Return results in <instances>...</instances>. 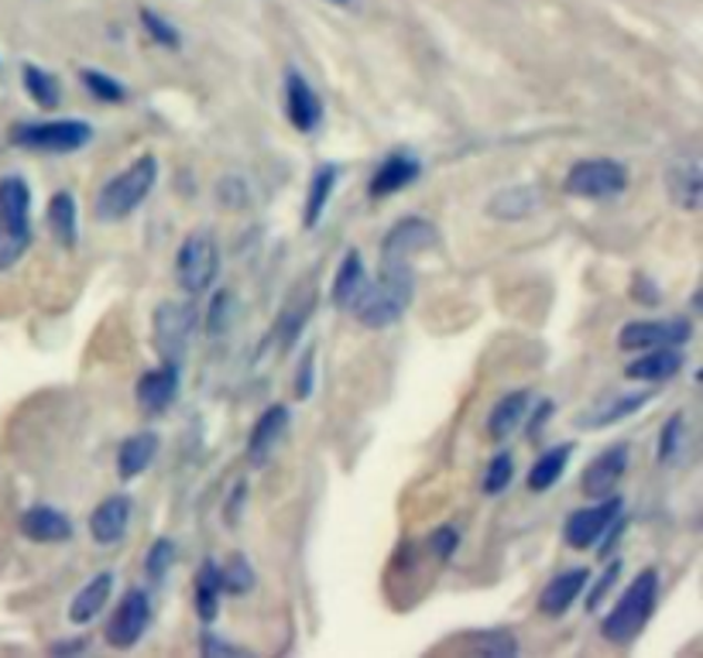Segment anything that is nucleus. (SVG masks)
<instances>
[{
    "label": "nucleus",
    "instance_id": "obj_27",
    "mask_svg": "<svg viewBox=\"0 0 703 658\" xmlns=\"http://www.w3.org/2000/svg\"><path fill=\"white\" fill-rule=\"evenodd\" d=\"M367 285V271H364V261H360V254L350 250L340 271H337V281H333V302H337L340 309H350L360 296V288Z\"/></svg>",
    "mask_w": 703,
    "mask_h": 658
},
{
    "label": "nucleus",
    "instance_id": "obj_22",
    "mask_svg": "<svg viewBox=\"0 0 703 658\" xmlns=\"http://www.w3.org/2000/svg\"><path fill=\"white\" fill-rule=\"evenodd\" d=\"M21 532L31 542H65L72 535V522L62 515V511L39 504V507H28L21 515Z\"/></svg>",
    "mask_w": 703,
    "mask_h": 658
},
{
    "label": "nucleus",
    "instance_id": "obj_25",
    "mask_svg": "<svg viewBox=\"0 0 703 658\" xmlns=\"http://www.w3.org/2000/svg\"><path fill=\"white\" fill-rule=\"evenodd\" d=\"M49 230L62 247H77L80 240V219H77V199L69 193H55L49 203Z\"/></svg>",
    "mask_w": 703,
    "mask_h": 658
},
{
    "label": "nucleus",
    "instance_id": "obj_12",
    "mask_svg": "<svg viewBox=\"0 0 703 658\" xmlns=\"http://www.w3.org/2000/svg\"><path fill=\"white\" fill-rule=\"evenodd\" d=\"M288 429V409L285 405H272L262 419L254 422L251 439H247V463L251 466H265L275 453V446L285 439Z\"/></svg>",
    "mask_w": 703,
    "mask_h": 658
},
{
    "label": "nucleus",
    "instance_id": "obj_20",
    "mask_svg": "<svg viewBox=\"0 0 703 658\" xmlns=\"http://www.w3.org/2000/svg\"><path fill=\"white\" fill-rule=\"evenodd\" d=\"M419 158H412V155H388L381 165H378V172H375V178H371V196H391V193H401L405 186H412V182L419 178Z\"/></svg>",
    "mask_w": 703,
    "mask_h": 658
},
{
    "label": "nucleus",
    "instance_id": "obj_29",
    "mask_svg": "<svg viewBox=\"0 0 703 658\" xmlns=\"http://www.w3.org/2000/svg\"><path fill=\"white\" fill-rule=\"evenodd\" d=\"M337 165H319L313 172V182H309V196H306V230H313L319 224V216L329 203V193L333 186H337Z\"/></svg>",
    "mask_w": 703,
    "mask_h": 658
},
{
    "label": "nucleus",
    "instance_id": "obj_18",
    "mask_svg": "<svg viewBox=\"0 0 703 658\" xmlns=\"http://www.w3.org/2000/svg\"><path fill=\"white\" fill-rule=\"evenodd\" d=\"M683 363H686L683 350H676V347H652V350H645V357L628 363L624 374L635 378V381H665V378L680 374Z\"/></svg>",
    "mask_w": 703,
    "mask_h": 658
},
{
    "label": "nucleus",
    "instance_id": "obj_44",
    "mask_svg": "<svg viewBox=\"0 0 703 658\" xmlns=\"http://www.w3.org/2000/svg\"><path fill=\"white\" fill-rule=\"evenodd\" d=\"M432 548H436V553H439L442 559H447V556L454 553V548H457V532H450V528H439V532L432 535Z\"/></svg>",
    "mask_w": 703,
    "mask_h": 658
},
{
    "label": "nucleus",
    "instance_id": "obj_28",
    "mask_svg": "<svg viewBox=\"0 0 703 658\" xmlns=\"http://www.w3.org/2000/svg\"><path fill=\"white\" fill-rule=\"evenodd\" d=\"M220 594H224V579H220V566L216 563H203L200 566V573H196V614L206 620L216 617V610H220Z\"/></svg>",
    "mask_w": 703,
    "mask_h": 658
},
{
    "label": "nucleus",
    "instance_id": "obj_4",
    "mask_svg": "<svg viewBox=\"0 0 703 658\" xmlns=\"http://www.w3.org/2000/svg\"><path fill=\"white\" fill-rule=\"evenodd\" d=\"M220 275V247L216 237L210 230H193L186 240H182L179 254H175V281L182 291L190 296H200L206 291Z\"/></svg>",
    "mask_w": 703,
    "mask_h": 658
},
{
    "label": "nucleus",
    "instance_id": "obj_43",
    "mask_svg": "<svg viewBox=\"0 0 703 658\" xmlns=\"http://www.w3.org/2000/svg\"><path fill=\"white\" fill-rule=\"evenodd\" d=\"M295 384H299V398H309L313 391V350H306L303 363H299V378H295Z\"/></svg>",
    "mask_w": 703,
    "mask_h": 658
},
{
    "label": "nucleus",
    "instance_id": "obj_19",
    "mask_svg": "<svg viewBox=\"0 0 703 658\" xmlns=\"http://www.w3.org/2000/svg\"><path fill=\"white\" fill-rule=\"evenodd\" d=\"M131 522V501L128 497H106L93 515H90V535L100 545H114L124 538Z\"/></svg>",
    "mask_w": 703,
    "mask_h": 658
},
{
    "label": "nucleus",
    "instance_id": "obj_21",
    "mask_svg": "<svg viewBox=\"0 0 703 658\" xmlns=\"http://www.w3.org/2000/svg\"><path fill=\"white\" fill-rule=\"evenodd\" d=\"M587 569H567V573H560V576H552L549 583H546V590H542V597H539V607H542V614H549V617H560V614H567L570 610V604L580 597V590L587 587Z\"/></svg>",
    "mask_w": 703,
    "mask_h": 658
},
{
    "label": "nucleus",
    "instance_id": "obj_13",
    "mask_svg": "<svg viewBox=\"0 0 703 658\" xmlns=\"http://www.w3.org/2000/svg\"><path fill=\"white\" fill-rule=\"evenodd\" d=\"M624 466H628V443H618V446L604 450L594 463L587 466V473H583V481H580L583 494L587 497H608V494H614Z\"/></svg>",
    "mask_w": 703,
    "mask_h": 658
},
{
    "label": "nucleus",
    "instance_id": "obj_39",
    "mask_svg": "<svg viewBox=\"0 0 703 658\" xmlns=\"http://www.w3.org/2000/svg\"><path fill=\"white\" fill-rule=\"evenodd\" d=\"M141 24H144V31L152 34V39H155L159 45L179 49V31H175L162 14H155V11H141Z\"/></svg>",
    "mask_w": 703,
    "mask_h": 658
},
{
    "label": "nucleus",
    "instance_id": "obj_26",
    "mask_svg": "<svg viewBox=\"0 0 703 658\" xmlns=\"http://www.w3.org/2000/svg\"><path fill=\"white\" fill-rule=\"evenodd\" d=\"M526 409H529V394L526 391H511V394H505L498 401L495 412L488 415V432H491L495 443H501V439H508L518 429V422L526 419Z\"/></svg>",
    "mask_w": 703,
    "mask_h": 658
},
{
    "label": "nucleus",
    "instance_id": "obj_40",
    "mask_svg": "<svg viewBox=\"0 0 703 658\" xmlns=\"http://www.w3.org/2000/svg\"><path fill=\"white\" fill-rule=\"evenodd\" d=\"M683 415H673L670 422H665V429H662V443H659V460L662 463H670L673 456H676V450H680V443H683Z\"/></svg>",
    "mask_w": 703,
    "mask_h": 658
},
{
    "label": "nucleus",
    "instance_id": "obj_32",
    "mask_svg": "<svg viewBox=\"0 0 703 658\" xmlns=\"http://www.w3.org/2000/svg\"><path fill=\"white\" fill-rule=\"evenodd\" d=\"M536 193L532 189H505L498 193V199L491 203V213L501 216V219H522L536 209Z\"/></svg>",
    "mask_w": 703,
    "mask_h": 658
},
{
    "label": "nucleus",
    "instance_id": "obj_7",
    "mask_svg": "<svg viewBox=\"0 0 703 658\" xmlns=\"http://www.w3.org/2000/svg\"><path fill=\"white\" fill-rule=\"evenodd\" d=\"M628 172L614 158H583L567 175V193L580 199H608L624 193Z\"/></svg>",
    "mask_w": 703,
    "mask_h": 658
},
{
    "label": "nucleus",
    "instance_id": "obj_46",
    "mask_svg": "<svg viewBox=\"0 0 703 658\" xmlns=\"http://www.w3.org/2000/svg\"><path fill=\"white\" fill-rule=\"evenodd\" d=\"M203 651L206 655H234V645H224V641H216L213 635L203 638Z\"/></svg>",
    "mask_w": 703,
    "mask_h": 658
},
{
    "label": "nucleus",
    "instance_id": "obj_14",
    "mask_svg": "<svg viewBox=\"0 0 703 658\" xmlns=\"http://www.w3.org/2000/svg\"><path fill=\"white\" fill-rule=\"evenodd\" d=\"M179 391V363H162L159 371H147L137 381V409L144 415H159L172 405V398Z\"/></svg>",
    "mask_w": 703,
    "mask_h": 658
},
{
    "label": "nucleus",
    "instance_id": "obj_8",
    "mask_svg": "<svg viewBox=\"0 0 703 658\" xmlns=\"http://www.w3.org/2000/svg\"><path fill=\"white\" fill-rule=\"evenodd\" d=\"M693 337L686 319H652V322H628L618 343L624 350H652V347H683Z\"/></svg>",
    "mask_w": 703,
    "mask_h": 658
},
{
    "label": "nucleus",
    "instance_id": "obj_5",
    "mask_svg": "<svg viewBox=\"0 0 703 658\" xmlns=\"http://www.w3.org/2000/svg\"><path fill=\"white\" fill-rule=\"evenodd\" d=\"M196 306L193 302H162L152 319V343L169 363H182L193 337H196Z\"/></svg>",
    "mask_w": 703,
    "mask_h": 658
},
{
    "label": "nucleus",
    "instance_id": "obj_10",
    "mask_svg": "<svg viewBox=\"0 0 703 658\" xmlns=\"http://www.w3.org/2000/svg\"><path fill=\"white\" fill-rule=\"evenodd\" d=\"M147 620H152V604H147V594L144 590H131L118 614L110 617L106 625V645L110 648H134L141 641V635L147 631Z\"/></svg>",
    "mask_w": 703,
    "mask_h": 658
},
{
    "label": "nucleus",
    "instance_id": "obj_36",
    "mask_svg": "<svg viewBox=\"0 0 703 658\" xmlns=\"http://www.w3.org/2000/svg\"><path fill=\"white\" fill-rule=\"evenodd\" d=\"M175 563V545L169 542V538H159L152 548H147V559H144V573H147V579H165V573H169V566Z\"/></svg>",
    "mask_w": 703,
    "mask_h": 658
},
{
    "label": "nucleus",
    "instance_id": "obj_17",
    "mask_svg": "<svg viewBox=\"0 0 703 658\" xmlns=\"http://www.w3.org/2000/svg\"><path fill=\"white\" fill-rule=\"evenodd\" d=\"M0 227L31 234V193L21 175L0 178Z\"/></svg>",
    "mask_w": 703,
    "mask_h": 658
},
{
    "label": "nucleus",
    "instance_id": "obj_31",
    "mask_svg": "<svg viewBox=\"0 0 703 658\" xmlns=\"http://www.w3.org/2000/svg\"><path fill=\"white\" fill-rule=\"evenodd\" d=\"M24 90H28V96L34 103L45 106V110L59 106V100H62V90H59L55 76H52V72H45V69H39V65H24Z\"/></svg>",
    "mask_w": 703,
    "mask_h": 658
},
{
    "label": "nucleus",
    "instance_id": "obj_2",
    "mask_svg": "<svg viewBox=\"0 0 703 658\" xmlns=\"http://www.w3.org/2000/svg\"><path fill=\"white\" fill-rule=\"evenodd\" d=\"M155 182H159V162H155V155H141L134 165H128L121 175H114L100 189V196L93 203V213L100 219H106V224H118V219L131 216L147 199V193L155 189Z\"/></svg>",
    "mask_w": 703,
    "mask_h": 658
},
{
    "label": "nucleus",
    "instance_id": "obj_37",
    "mask_svg": "<svg viewBox=\"0 0 703 658\" xmlns=\"http://www.w3.org/2000/svg\"><path fill=\"white\" fill-rule=\"evenodd\" d=\"M514 477V460L511 453H498L491 460V466L485 470V494H501Z\"/></svg>",
    "mask_w": 703,
    "mask_h": 658
},
{
    "label": "nucleus",
    "instance_id": "obj_24",
    "mask_svg": "<svg viewBox=\"0 0 703 658\" xmlns=\"http://www.w3.org/2000/svg\"><path fill=\"white\" fill-rule=\"evenodd\" d=\"M155 450H159V435H152V432L131 435L128 443L121 446V453H118V473L124 481L141 477V473L147 470V463L155 460Z\"/></svg>",
    "mask_w": 703,
    "mask_h": 658
},
{
    "label": "nucleus",
    "instance_id": "obj_15",
    "mask_svg": "<svg viewBox=\"0 0 703 658\" xmlns=\"http://www.w3.org/2000/svg\"><path fill=\"white\" fill-rule=\"evenodd\" d=\"M285 114H288V124L295 131H313L323 117V106L313 93V86L299 76V72H288L285 76Z\"/></svg>",
    "mask_w": 703,
    "mask_h": 658
},
{
    "label": "nucleus",
    "instance_id": "obj_35",
    "mask_svg": "<svg viewBox=\"0 0 703 658\" xmlns=\"http://www.w3.org/2000/svg\"><path fill=\"white\" fill-rule=\"evenodd\" d=\"M220 579H224V590L247 594L254 587V569H251L247 556H234L224 569H220Z\"/></svg>",
    "mask_w": 703,
    "mask_h": 658
},
{
    "label": "nucleus",
    "instance_id": "obj_38",
    "mask_svg": "<svg viewBox=\"0 0 703 658\" xmlns=\"http://www.w3.org/2000/svg\"><path fill=\"white\" fill-rule=\"evenodd\" d=\"M28 244H31V234H18L11 227H0V271L18 265V258L28 250Z\"/></svg>",
    "mask_w": 703,
    "mask_h": 658
},
{
    "label": "nucleus",
    "instance_id": "obj_30",
    "mask_svg": "<svg viewBox=\"0 0 703 658\" xmlns=\"http://www.w3.org/2000/svg\"><path fill=\"white\" fill-rule=\"evenodd\" d=\"M570 456H573V446H570V443H567V446H557V450H549L546 456H539L536 466H532V473H529V491H536V494L549 491L552 484L560 481V473H563V466H567Z\"/></svg>",
    "mask_w": 703,
    "mask_h": 658
},
{
    "label": "nucleus",
    "instance_id": "obj_42",
    "mask_svg": "<svg viewBox=\"0 0 703 658\" xmlns=\"http://www.w3.org/2000/svg\"><path fill=\"white\" fill-rule=\"evenodd\" d=\"M227 309H231V291H220L216 296V302H213V312H210V329L213 333H224V316H227Z\"/></svg>",
    "mask_w": 703,
    "mask_h": 658
},
{
    "label": "nucleus",
    "instance_id": "obj_34",
    "mask_svg": "<svg viewBox=\"0 0 703 658\" xmlns=\"http://www.w3.org/2000/svg\"><path fill=\"white\" fill-rule=\"evenodd\" d=\"M80 80H83V86H86L96 100H103V103H121V100L128 96L124 83H118L114 76H106V72H100V69H83Z\"/></svg>",
    "mask_w": 703,
    "mask_h": 658
},
{
    "label": "nucleus",
    "instance_id": "obj_3",
    "mask_svg": "<svg viewBox=\"0 0 703 658\" xmlns=\"http://www.w3.org/2000/svg\"><path fill=\"white\" fill-rule=\"evenodd\" d=\"M655 597H659V573L655 569H642L632 587H628L618 600V607L604 617L601 635L614 645H628L635 641L639 631L645 628V620L655 610Z\"/></svg>",
    "mask_w": 703,
    "mask_h": 658
},
{
    "label": "nucleus",
    "instance_id": "obj_41",
    "mask_svg": "<svg viewBox=\"0 0 703 658\" xmlns=\"http://www.w3.org/2000/svg\"><path fill=\"white\" fill-rule=\"evenodd\" d=\"M477 651H485V655H514L518 645L508 635H488V638L477 641Z\"/></svg>",
    "mask_w": 703,
    "mask_h": 658
},
{
    "label": "nucleus",
    "instance_id": "obj_47",
    "mask_svg": "<svg viewBox=\"0 0 703 658\" xmlns=\"http://www.w3.org/2000/svg\"><path fill=\"white\" fill-rule=\"evenodd\" d=\"M55 651H83V641H69V645H55Z\"/></svg>",
    "mask_w": 703,
    "mask_h": 658
},
{
    "label": "nucleus",
    "instance_id": "obj_9",
    "mask_svg": "<svg viewBox=\"0 0 703 658\" xmlns=\"http://www.w3.org/2000/svg\"><path fill=\"white\" fill-rule=\"evenodd\" d=\"M618 515H621V497L608 494V497H604V501H598V504L573 511L563 535H567V542H570L573 548H590L594 542H601V538H604V532L614 525V518H618Z\"/></svg>",
    "mask_w": 703,
    "mask_h": 658
},
{
    "label": "nucleus",
    "instance_id": "obj_6",
    "mask_svg": "<svg viewBox=\"0 0 703 658\" xmlns=\"http://www.w3.org/2000/svg\"><path fill=\"white\" fill-rule=\"evenodd\" d=\"M11 141L31 152L49 155H69L80 152L93 141V127L86 121H45V124H18L11 131Z\"/></svg>",
    "mask_w": 703,
    "mask_h": 658
},
{
    "label": "nucleus",
    "instance_id": "obj_16",
    "mask_svg": "<svg viewBox=\"0 0 703 658\" xmlns=\"http://www.w3.org/2000/svg\"><path fill=\"white\" fill-rule=\"evenodd\" d=\"M665 186H670V196L676 206L683 209H696L700 196H703V178H700V158L693 152L676 155L665 168Z\"/></svg>",
    "mask_w": 703,
    "mask_h": 658
},
{
    "label": "nucleus",
    "instance_id": "obj_48",
    "mask_svg": "<svg viewBox=\"0 0 703 658\" xmlns=\"http://www.w3.org/2000/svg\"><path fill=\"white\" fill-rule=\"evenodd\" d=\"M326 4H333V8H354L357 0H326Z\"/></svg>",
    "mask_w": 703,
    "mask_h": 658
},
{
    "label": "nucleus",
    "instance_id": "obj_1",
    "mask_svg": "<svg viewBox=\"0 0 703 658\" xmlns=\"http://www.w3.org/2000/svg\"><path fill=\"white\" fill-rule=\"evenodd\" d=\"M412 265L409 261H381V278L375 285H364L350 312L371 329L391 326L412 299Z\"/></svg>",
    "mask_w": 703,
    "mask_h": 658
},
{
    "label": "nucleus",
    "instance_id": "obj_45",
    "mask_svg": "<svg viewBox=\"0 0 703 658\" xmlns=\"http://www.w3.org/2000/svg\"><path fill=\"white\" fill-rule=\"evenodd\" d=\"M618 569H621V566H618V563H611V569H608V573L601 576V587H598L594 594H590V607H594V604H598V600L604 597V590H608V587H611V583H614V576H618Z\"/></svg>",
    "mask_w": 703,
    "mask_h": 658
},
{
    "label": "nucleus",
    "instance_id": "obj_23",
    "mask_svg": "<svg viewBox=\"0 0 703 658\" xmlns=\"http://www.w3.org/2000/svg\"><path fill=\"white\" fill-rule=\"evenodd\" d=\"M110 590H114V573L93 576L69 604V620H72V625H86V620H93L100 614V607L110 600Z\"/></svg>",
    "mask_w": 703,
    "mask_h": 658
},
{
    "label": "nucleus",
    "instance_id": "obj_33",
    "mask_svg": "<svg viewBox=\"0 0 703 658\" xmlns=\"http://www.w3.org/2000/svg\"><path fill=\"white\" fill-rule=\"evenodd\" d=\"M645 401H649L645 391H642V394H624L621 401H611L608 409H601V415H583L580 425H583V429H604V425H611V422H618V419H624V415H632L635 409H642Z\"/></svg>",
    "mask_w": 703,
    "mask_h": 658
},
{
    "label": "nucleus",
    "instance_id": "obj_11",
    "mask_svg": "<svg viewBox=\"0 0 703 658\" xmlns=\"http://www.w3.org/2000/svg\"><path fill=\"white\" fill-rule=\"evenodd\" d=\"M432 244H436V230L426 224V219L409 216V219H401L398 227H391V234L385 237L381 261H409L412 265L416 254H422Z\"/></svg>",
    "mask_w": 703,
    "mask_h": 658
}]
</instances>
